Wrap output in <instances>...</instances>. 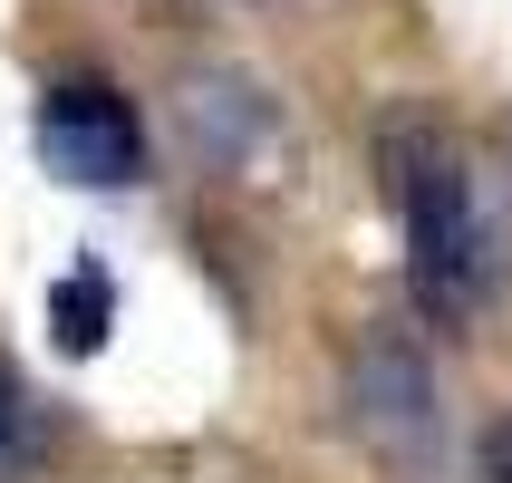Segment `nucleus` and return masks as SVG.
Instances as JSON below:
<instances>
[{
    "instance_id": "obj_7",
    "label": "nucleus",
    "mask_w": 512,
    "mask_h": 483,
    "mask_svg": "<svg viewBox=\"0 0 512 483\" xmlns=\"http://www.w3.org/2000/svg\"><path fill=\"white\" fill-rule=\"evenodd\" d=\"M484 474H493V483H512V416L484 435Z\"/></svg>"
},
{
    "instance_id": "obj_2",
    "label": "nucleus",
    "mask_w": 512,
    "mask_h": 483,
    "mask_svg": "<svg viewBox=\"0 0 512 483\" xmlns=\"http://www.w3.org/2000/svg\"><path fill=\"white\" fill-rule=\"evenodd\" d=\"M39 165H49L58 184H78V194L136 184V165H145L136 107H126L107 78H58L49 97H39Z\"/></svg>"
},
{
    "instance_id": "obj_3",
    "label": "nucleus",
    "mask_w": 512,
    "mask_h": 483,
    "mask_svg": "<svg viewBox=\"0 0 512 483\" xmlns=\"http://www.w3.org/2000/svg\"><path fill=\"white\" fill-rule=\"evenodd\" d=\"M435 368H426V348L406 339V329H368V339L348 348V426L368 435L377 455H397L416 464L435 445Z\"/></svg>"
},
{
    "instance_id": "obj_1",
    "label": "nucleus",
    "mask_w": 512,
    "mask_h": 483,
    "mask_svg": "<svg viewBox=\"0 0 512 483\" xmlns=\"http://www.w3.org/2000/svg\"><path fill=\"white\" fill-rule=\"evenodd\" d=\"M397 155V203H406V281H416V310L426 319H474L493 281V232L484 203L464 184L455 155H435L416 136H387Z\"/></svg>"
},
{
    "instance_id": "obj_6",
    "label": "nucleus",
    "mask_w": 512,
    "mask_h": 483,
    "mask_svg": "<svg viewBox=\"0 0 512 483\" xmlns=\"http://www.w3.org/2000/svg\"><path fill=\"white\" fill-rule=\"evenodd\" d=\"M39 455V426H29V397L0 377V474H20V464Z\"/></svg>"
},
{
    "instance_id": "obj_4",
    "label": "nucleus",
    "mask_w": 512,
    "mask_h": 483,
    "mask_svg": "<svg viewBox=\"0 0 512 483\" xmlns=\"http://www.w3.org/2000/svg\"><path fill=\"white\" fill-rule=\"evenodd\" d=\"M174 116H184V145L223 174L261 165V145H271V97L242 68H184L174 78Z\"/></svg>"
},
{
    "instance_id": "obj_5",
    "label": "nucleus",
    "mask_w": 512,
    "mask_h": 483,
    "mask_svg": "<svg viewBox=\"0 0 512 483\" xmlns=\"http://www.w3.org/2000/svg\"><path fill=\"white\" fill-rule=\"evenodd\" d=\"M107 329H116L107 271H97V261H68V271H58V290H49V339L68 348V358H97V348H107Z\"/></svg>"
}]
</instances>
